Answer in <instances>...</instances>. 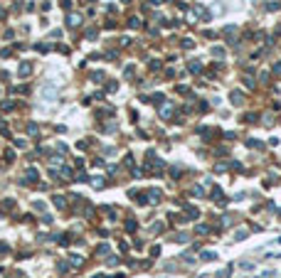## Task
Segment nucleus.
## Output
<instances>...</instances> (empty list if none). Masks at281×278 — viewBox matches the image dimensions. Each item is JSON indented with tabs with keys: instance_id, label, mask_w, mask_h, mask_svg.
<instances>
[{
	"instance_id": "1",
	"label": "nucleus",
	"mask_w": 281,
	"mask_h": 278,
	"mask_svg": "<svg viewBox=\"0 0 281 278\" xmlns=\"http://www.w3.org/2000/svg\"><path fill=\"white\" fill-rule=\"evenodd\" d=\"M42 99H44V101H54V99H57V91L49 89V86H44V89H42Z\"/></svg>"
},
{
	"instance_id": "2",
	"label": "nucleus",
	"mask_w": 281,
	"mask_h": 278,
	"mask_svg": "<svg viewBox=\"0 0 281 278\" xmlns=\"http://www.w3.org/2000/svg\"><path fill=\"white\" fill-rule=\"evenodd\" d=\"M229 99H232V104H234V106H242V104H244V94H242V91H232Z\"/></svg>"
},
{
	"instance_id": "3",
	"label": "nucleus",
	"mask_w": 281,
	"mask_h": 278,
	"mask_svg": "<svg viewBox=\"0 0 281 278\" xmlns=\"http://www.w3.org/2000/svg\"><path fill=\"white\" fill-rule=\"evenodd\" d=\"M67 25H69V27H79V25H81V17H79V15H67Z\"/></svg>"
},
{
	"instance_id": "4",
	"label": "nucleus",
	"mask_w": 281,
	"mask_h": 278,
	"mask_svg": "<svg viewBox=\"0 0 281 278\" xmlns=\"http://www.w3.org/2000/svg\"><path fill=\"white\" fill-rule=\"evenodd\" d=\"M145 195L150 197V202H160V190H155V187H153V190H148Z\"/></svg>"
},
{
	"instance_id": "5",
	"label": "nucleus",
	"mask_w": 281,
	"mask_h": 278,
	"mask_svg": "<svg viewBox=\"0 0 281 278\" xmlns=\"http://www.w3.org/2000/svg\"><path fill=\"white\" fill-rule=\"evenodd\" d=\"M69 261H71V266H74V268H79V266L84 263V258H81L79 253H71V256H69Z\"/></svg>"
},
{
	"instance_id": "6",
	"label": "nucleus",
	"mask_w": 281,
	"mask_h": 278,
	"mask_svg": "<svg viewBox=\"0 0 281 278\" xmlns=\"http://www.w3.org/2000/svg\"><path fill=\"white\" fill-rule=\"evenodd\" d=\"M30 71H32V64H27V62H22V64H20V76H27Z\"/></svg>"
},
{
	"instance_id": "7",
	"label": "nucleus",
	"mask_w": 281,
	"mask_h": 278,
	"mask_svg": "<svg viewBox=\"0 0 281 278\" xmlns=\"http://www.w3.org/2000/svg\"><path fill=\"white\" fill-rule=\"evenodd\" d=\"M160 116H163V118H170V116H173V106L170 104L163 106V108H160Z\"/></svg>"
},
{
	"instance_id": "8",
	"label": "nucleus",
	"mask_w": 281,
	"mask_h": 278,
	"mask_svg": "<svg viewBox=\"0 0 281 278\" xmlns=\"http://www.w3.org/2000/svg\"><path fill=\"white\" fill-rule=\"evenodd\" d=\"M246 145H249V148H254V150H261V148H264V145H261L256 138H249V140H246Z\"/></svg>"
},
{
	"instance_id": "9",
	"label": "nucleus",
	"mask_w": 281,
	"mask_h": 278,
	"mask_svg": "<svg viewBox=\"0 0 281 278\" xmlns=\"http://www.w3.org/2000/svg\"><path fill=\"white\" fill-rule=\"evenodd\" d=\"M200 258H202V261H214V258H217V253H214V251H202V256H200Z\"/></svg>"
},
{
	"instance_id": "10",
	"label": "nucleus",
	"mask_w": 281,
	"mask_h": 278,
	"mask_svg": "<svg viewBox=\"0 0 281 278\" xmlns=\"http://www.w3.org/2000/svg\"><path fill=\"white\" fill-rule=\"evenodd\" d=\"M64 204H67V202H64V197H59V195H57V197H54V207L64 209Z\"/></svg>"
},
{
	"instance_id": "11",
	"label": "nucleus",
	"mask_w": 281,
	"mask_h": 278,
	"mask_svg": "<svg viewBox=\"0 0 281 278\" xmlns=\"http://www.w3.org/2000/svg\"><path fill=\"white\" fill-rule=\"evenodd\" d=\"M27 133H30V136H37V133H39V128H37V123H30V126H27Z\"/></svg>"
},
{
	"instance_id": "12",
	"label": "nucleus",
	"mask_w": 281,
	"mask_h": 278,
	"mask_svg": "<svg viewBox=\"0 0 281 278\" xmlns=\"http://www.w3.org/2000/svg\"><path fill=\"white\" fill-rule=\"evenodd\" d=\"M27 180H30V182H35V180H37V170H35V168L27 170Z\"/></svg>"
},
{
	"instance_id": "13",
	"label": "nucleus",
	"mask_w": 281,
	"mask_h": 278,
	"mask_svg": "<svg viewBox=\"0 0 281 278\" xmlns=\"http://www.w3.org/2000/svg\"><path fill=\"white\" fill-rule=\"evenodd\" d=\"M185 217H192V219H195V217H197V209H195V207H187V209H185Z\"/></svg>"
},
{
	"instance_id": "14",
	"label": "nucleus",
	"mask_w": 281,
	"mask_h": 278,
	"mask_svg": "<svg viewBox=\"0 0 281 278\" xmlns=\"http://www.w3.org/2000/svg\"><path fill=\"white\" fill-rule=\"evenodd\" d=\"M136 226H138V224H136L133 219H128V222H126V229H128V231H136Z\"/></svg>"
},
{
	"instance_id": "15",
	"label": "nucleus",
	"mask_w": 281,
	"mask_h": 278,
	"mask_svg": "<svg viewBox=\"0 0 281 278\" xmlns=\"http://www.w3.org/2000/svg\"><path fill=\"white\" fill-rule=\"evenodd\" d=\"M91 79H94V81H101V79H104V74H101V71H94V74H91Z\"/></svg>"
},
{
	"instance_id": "16",
	"label": "nucleus",
	"mask_w": 281,
	"mask_h": 278,
	"mask_svg": "<svg viewBox=\"0 0 281 278\" xmlns=\"http://www.w3.org/2000/svg\"><path fill=\"white\" fill-rule=\"evenodd\" d=\"M5 160H7V163H12V160H15V153H12V150H7V153H5Z\"/></svg>"
},
{
	"instance_id": "17",
	"label": "nucleus",
	"mask_w": 281,
	"mask_h": 278,
	"mask_svg": "<svg viewBox=\"0 0 281 278\" xmlns=\"http://www.w3.org/2000/svg\"><path fill=\"white\" fill-rule=\"evenodd\" d=\"M94 187H96V190H101V187H104V182H101V177H94Z\"/></svg>"
},
{
	"instance_id": "18",
	"label": "nucleus",
	"mask_w": 281,
	"mask_h": 278,
	"mask_svg": "<svg viewBox=\"0 0 281 278\" xmlns=\"http://www.w3.org/2000/svg\"><path fill=\"white\" fill-rule=\"evenodd\" d=\"M190 71H195V74H197V71H200V62H192V64H190Z\"/></svg>"
},
{
	"instance_id": "19",
	"label": "nucleus",
	"mask_w": 281,
	"mask_h": 278,
	"mask_svg": "<svg viewBox=\"0 0 281 278\" xmlns=\"http://www.w3.org/2000/svg\"><path fill=\"white\" fill-rule=\"evenodd\" d=\"M106 251H108V246H106V244H104V246H99V249H96V253H99V256H104Z\"/></svg>"
},
{
	"instance_id": "20",
	"label": "nucleus",
	"mask_w": 281,
	"mask_h": 278,
	"mask_svg": "<svg viewBox=\"0 0 281 278\" xmlns=\"http://www.w3.org/2000/svg\"><path fill=\"white\" fill-rule=\"evenodd\" d=\"M128 25H131V27H138V25H140L138 17H131V20H128Z\"/></svg>"
},
{
	"instance_id": "21",
	"label": "nucleus",
	"mask_w": 281,
	"mask_h": 278,
	"mask_svg": "<svg viewBox=\"0 0 281 278\" xmlns=\"http://www.w3.org/2000/svg\"><path fill=\"white\" fill-rule=\"evenodd\" d=\"M15 145H17V148H25V145H27V140H22V138H17V140H15Z\"/></svg>"
},
{
	"instance_id": "22",
	"label": "nucleus",
	"mask_w": 281,
	"mask_h": 278,
	"mask_svg": "<svg viewBox=\"0 0 281 278\" xmlns=\"http://www.w3.org/2000/svg\"><path fill=\"white\" fill-rule=\"evenodd\" d=\"M274 71H276V74H281V62H276V64H274Z\"/></svg>"
},
{
	"instance_id": "23",
	"label": "nucleus",
	"mask_w": 281,
	"mask_h": 278,
	"mask_svg": "<svg viewBox=\"0 0 281 278\" xmlns=\"http://www.w3.org/2000/svg\"><path fill=\"white\" fill-rule=\"evenodd\" d=\"M123 2H126V0H123Z\"/></svg>"
}]
</instances>
